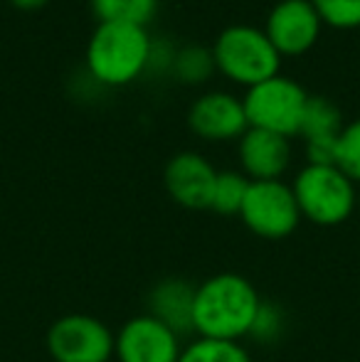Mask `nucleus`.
<instances>
[{
    "label": "nucleus",
    "mask_w": 360,
    "mask_h": 362,
    "mask_svg": "<svg viewBox=\"0 0 360 362\" xmlns=\"http://www.w3.org/2000/svg\"><path fill=\"white\" fill-rule=\"evenodd\" d=\"M250 177L237 170H222L217 173L215 190H212L210 210L217 215H240L245 205L247 190H250Z\"/></svg>",
    "instance_id": "nucleus-16"
},
{
    "label": "nucleus",
    "mask_w": 360,
    "mask_h": 362,
    "mask_svg": "<svg viewBox=\"0 0 360 362\" xmlns=\"http://www.w3.org/2000/svg\"><path fill=\"white\" fill-rule=\"evenodd\" d=\"M89 5L99 23H124L141 28H146L158 10V0H89Z\"/></svg>",
    "instance_id": "nucleus-15"
},
{
    "label": "nucleus",
    "mask_w": 360,
    "mask_h": 362,
    "mask_svg": "<svg viewBox=\"0 0 360 362\" xmlns=\"http://www.w3.org/2000/svg\"><path fill=\"white\" fill-rule=\"evenodd\" d=\"M281 333H284L281 308L274 305V303H267V300H262V308H260V313H257L250 335L257 340V343H274V340L281 338Z\"/></svg>",
    "instance_id": "nucleus-21"
},
{
    "label": "nucleus",
    "mask_w": 360,
    "mask_h": 362,
    "mask_svg": "<svg viewBox=\"0 0 360 362\" xmlns=\"http://www.w3.org/2000/svg\"><path fill=\"white\" fill-rule=\"evenodd\" d=\"M240 217L262 239H286L301 222L291 185L281 180H252Z\"/></svg>",
    "instance_id": "nucleus-6"
},
{
    "label": "nucleus",
    "mask_w": 360,
    "mask_h": 362,
    "mask_svg": "<svg viewBox=\"0 0 360 362\" xmlns=\"http://www.w3.org/2000/svg\"><path fill=\"white\" fill-rule=\"evenodd\" d=\"M116 335L94 315H62L47 330V350L54 362H109Z\"/></svg>",
    "instance_id": "nucleus-7"
},
{
    "label": "nucleus",
    "mask_w": 360,
    "mask_h": 362,
    "mask_svg": "<svg viewBox=\"0 0 360 362\" xmlns=\"http://www.w3.org/2000/svg\"><path fill=\"white\" fill-rule=\"evenodd\" d=\"M323 25L336 30L360 28V0H311Z\"/></svg>",
    "instance_id": "nucleus-19"
},
{
    "label": "nucleus",
    "mask_w": 360,
    "mask_h": 362,
    "mask_svg": "<svg viewBox=\"0 0 360 362\" xmlns=\"http://www.w3.org/2000/svg\"><path fill=\"white\" fill-rule=\"evenodd\" d=\"M180 353V335L151 313L126 320L114 340L119 362H178Z\"/></svg>",
    "instance_id": "nucleus-8"
},
{
    "label": "nucleus",
    "mask_w": 360,
    "mask_h": 362,
    "mask_svg": "<svg viewBox=\"0 0 360 362\" xmlns=\"http://www.w3.org/2000/svg\"><path fill=\"white\" fill-rule=\"evenodd\" d=\"M10 3L20 10H40L42 5H47L50 0H10Z\"/></svg>",
    "instance_id": "nucleus-23"
},
{
    "label": "nucleus",
    "mask_w": 360,
    "mask_h": 362,
    "mask_svg": "<svg viewBox=\"0 0 360 362\" xmlns=\"http://www.w3.org/2000/svg\"><path fill=\"white\" fill-rule=\"evenodd\" d=\"M294 197H296L301 219L318 227L343 224L358 207L356 182L338 165H306L294 177Z\"/></svg>",
    "instance_id": "nucleus-4"
},
{
    "label": "nucleus",
    "mask_w": 360,
    "mask_h": 362,
    "mask_svg": "<svg viewBox=\"0 0 360 362\" xmlns=\"http://www.w3.org/2000/svg\"><path fill=\"white\" fill-rule=\"evenodd\" d=\"M262 308L260 291L240 274H215L195 286L192 333L207 340L240 343L252 333Z\"/></svg>",
    "instance_id": "nucleus-1"
},
{
    "label": "nucleus",
    "mask_w": 360,
    "mask_h": 362,
    "mask_svg": "<svg viewBox=\"0 0 360 362\" xmlns=\"http://www.w3.org/2000/svg\"><path fill=\"white\" fill-rule=\"evenodd\" d=\"M336 165L341 168L353 182H360V119L343 126L341 136H338Z\"/></svg>",
    "instance_id": "nucleus-20"
},
{
    "label": "nucleus",
    "mask_w": 360,
    "mask_h": 362,
    "mask_svg": "<svg viewBox=\"0 0 360 362\" xmlns=\"http://www.w3.org/2000/svg\"><path fill=\"white\" fill-rule=\"evenodd\" d=\"M341 131H343L341 109L331 99H326V96H308L298 136H303V141L336 139V136H341Z\"/></svg>",
    "instance_id": "nucleus-14"
},
{
    "label": "nucleus",
    "mask_w": 360,
    "mask_h": 362,
    "mask_svg": "<svg viewBox=\"0 0 360 362\" xmlns=\"http://www.w3.org/2000/svg\"><path fill=\"white\" fill-rule=\"evenodd\" d=\"M178 362H252V358L240 343L200 338L182 348Z\"/></svg>",
    "instance_id": "nucleus-18"
},
{
    "label": "nucleus",
    "mask_w": 360,
    "mask_h": 362,
    "mask_svg": "<svg viewBox=\"0 0 360 362\" xmlns=\"http://www.w3.org/2000/svg\"><path fill=\"white\" fill-rule=\"evenodd\" d=\"M212 57L217 72L247 89L277 76L281 67V54L265 30L255 25H230L222 30L212 45Z\"/></svg>",
    "instance_id": "nucleus-3"
},
{
    "label": "nucleus",
    "mask_w": 360,
    "mask_h": 362,
    "mask_svg": "<svg viewBox=\"0 0 360 362\" xmlns=\"http://www.w3.org/2000/svg\"><path fill=\"white\" fill-rule=\"evenodd\" d=\"M358 207H360V195H358Z\"/></svg>",
    "instance_id": "nucleus-24"
},
{
    "label": "nucleus",
    "mask_w": 360,
    "mask_h": 362,
    "mask_svg": "<svg viewBox=\"0 0 360 362\" xmlns=\"http://www.w3.org/2000/svg\"><path fill=\"white\" fill-rule=\"evenodd\" d=\"M192 305H195V286L182 279H166L149 293V313L166 323L180 335L192 333Z\"/></svg>",
    "instance_id": "nucleus-13"
},
{
    "label": "nucleus",
    "mask_w": 360,
    "mask_h": 362,
    "mask_svg": "<svg viewBox=\"0 0 360 362\" xmlns=\"http://www.w3.org/2000/svg\"><path fill=\"white\" fill-rule=\"evenodd\" d=\"M321 28L311 0H279L269 10L265 33L281 57H301L318 42Z\"/></svg>",
    "instance_id": "nucleus-9"
},
{
    "label": "nucleus",
    "mask_w": 360,
    "mask_h": 362,
    "mask_svg": "<svg viewBox=\"0 0 360 362\" xmlns=\"http://www.w3.org/2000/svg\"><path fill=\"white\" fill-rule=\"evenodd\" d=\"M217 170L200 153H178L168 160L163 182L168 195L187 210H210Z\"/></svg>",
    "instance_id": "nucleus-11"
},
{
    "label": "nucleus",
    "mask_w": 360,
    "mask_h": 362,
    "mask_svg": "<svg viewBox=\"0 0 360 362\" xmlns=\"http://www.w3.org/2000/svg\"><path fill=\"white\" fill-rule=\"evenodd\" d=\"M151 35L141 25L99 23L87 45V74L99 86H126L149 72Z\"/></svg>",
    "instance_id": "nucleus-2"
},
{
    "label": "nucleus",
    "mask_w": 360,
    "mask_h": 362,
    "mask_svg": "<svg viewBox=\"0 0 360 362\" xmlns=\"http://www.w3.org/2000/svg\"><path fill=\"white\" fill-rule=\"evenodd\" d=\"M217 72L212 49L200 47V45H187L175 52L173 74L185 84H202Z\"/></svg>",
    "instance_id": "nucleus-17"
},
{
    "label": "nucleus",
    "mask_w": 360,
    "mask_h": 362,
    "mask_svg": "<svg viewBox=\"0 0 360 362\" xmlns=\"http://www.w3.org/2000/svg\"><path fill=\"white\" fill-rule=\"evenodd\" d=\"M308 165H336L338 160V136L336 139H311L306 141Z\"/></svg>",
    "instance_id": "nucleus-22"
},
{
    "label": "nucleus",
    "mask_w": 360,
    "mask_h": 362,
    "mask_svg": "<svg viewBox=\"0 0 360 362\" xmlns=\"http://www.w3.org/2000/svg\"><path fill=\"white\" fill-rule=\"evenodd\" d=\"M306 101V89L281 74L272 76L257 86H250L247 94L242 96L250 129L269 131V134L284 136L289 141L301 131Z\"/></svg>",
    "instance_id": "nucleus-5"
},
{
    "label": "nucleus",
    "mask_w": 360,
    "mask_h": 362,
    "mask_svg": "<svg viewBox=\"0 0 360 362\" xmlns=\"http://www.w3.org/2000/svg\"><path fill=\"white\" fill-rule=\"evenodd\" d=\"M240 165L250 180H281L291 165V144L289 139L269 131L247 129L240 139Z\"/></svg>",
    "instance_id": "nucleus-12"
},
{
    "label": "nucleus",
    "mask_w": 360,
    "mask_h": 362,
    "mask_svg": "<svg viewBox=\"0 0 360 362\" xmlns=\"http://www.w3.org/2000/svg\"><path fill=\"white\" fill-rule=\"evenodd\" d=\"M187 126L205 141H240L250 129L242 99L227 91L197 96L187 111Z\"/></svg>",
    "instance_id": "nucleus-10"
}]
</instances>
